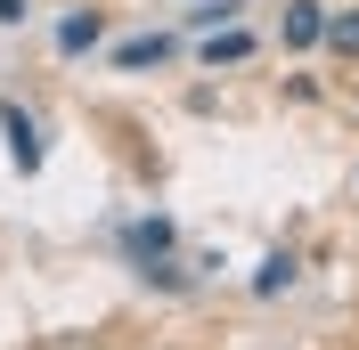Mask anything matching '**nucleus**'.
<instances>
[{
  "instance_id": "nucleus-1",
  "label": "nucleus",
  "mask_w": 359,
  "mask_h": 350,
  "mask_svg": "<svg viewBox=\"0 0 359 350\" xmlns=\"http://www.w3.org/2000/svg\"><path fill=\"white\" fill-rule=\"evenodd\" d=\"M0 131H8V155H17V172H41V131H33V114L0 106Z\"/></svg>"
},
{
  "instance_id": "nucleus-2",
  "label": "nucleus",
  "mask_w": 359,
  "mask_h": 350,
  "mask_svg": "<svg viewBox=\"0 0 359 350\" xmlns=\"http://www.w3.org/2000/svg\"><path fill=\"white\" fill-rule=\"evenodd\" d=\"M327 41V8H318V0H294L286 8V49H318Z\"/></svg>"
},
{
  "instance_id": "nucleus-3",
  "label": "nucleus",
  "mask_w": 359,
  "mask_h": 350,
  "mask_svg": "<svg viewBox=\"0 0 359 350\" xmlns=\"http://www.w3.org/2000/svg\"><path fill=\"white\" fill-rule=\"evenodd\" d=\"M98 33H107V17H98V8H74V17H57V49H66V57L98 49Z\"/></svg>"
},
{
  "instance_id": "nucleus-4",
  "label": "nucleus",
  "mask_w": 359,
  "mask_h": 350,
  "mask_svg": "<svg viewBox=\"0 0 359 350\" xmlns=\"http://www.w3.org/2000/svg\"><path fill=\"white\" fill-rule=\"evenodd\" d=\"M123 244H131V261H163V253H172V220H131Z\"/></svg>"
},
{
  "instance_id": "nucleus-5",
  "label": "nucleus",
  "mask_w": 359,
  "mask_h": 350,
  "mask_svg": "<svg viewBox=\"0 0 359 350\" xmlns=\"http://www.w3.org/2000/svg\"><path fill=\"white\" fill-rule=\"evenodd\" d=\"M245 57H253V33H237V24L204 41V66H212V74H221V66H245Z\"/></svg>"
},
{
  "instance_id": "nucleus-6",
  "label": "nucleus",
  "mask_w": 359,
  "mask_h": 350,
  "mask_svg": "<svg viewBox=\"0 0 359 350\" xmlns=\"http://www.w3.org/2000/svg\"><path fill=\"white\" fill-rule=\"evenodd\" d=\"M163 57H172V41H163V33H139V41H123V49H114V66H123V74L163 66Z\"/></svg>"
},
{
  "instance_id": "nucleus-7",
  "label": "nucleus",
  "mask_w": 359,
  "mask_h": 350,
  "mask_svg": "<svg viewBox=\"0 0 359 350\" xmlns=\"http://www.w3.org/2000/svg\"><path fill=\"white\" fill-rule=\"evenodd\" d=\"M286 285H294V261H286V253H269V261L253 269V293H262V302H269V293H286Z\"/></svg>"
},
{
  "instance_id": "nucleus-8",
  "label": "nucleus",
  "mask_w": 359,
  "mask_h": 350,
  "mask_svg": "<svg viewBox=\"0 0 359 350\" xmlns=\"http://www.w3.org/2000/svg\"><path fill=\"white\" fill-rule=\"evenodd\" d=\"M327 49H335V57H359V8L327 17Z\"/></svg>"
},
{
  "instance_id": "nucleus-9",
  "label": "nucleus",
  "mask_w": 359,
  "mask_h": 350,
  "mask_svg": "<svg viewBox=\"0 0 359 350\" xmlns=\"http://www.w3.org/2000/svg\"><path fill=\"white\" fill-rule=\"evenodd\" d=\"M0 24H25V0H0Z\"/></svg>"
}]
</instances>
